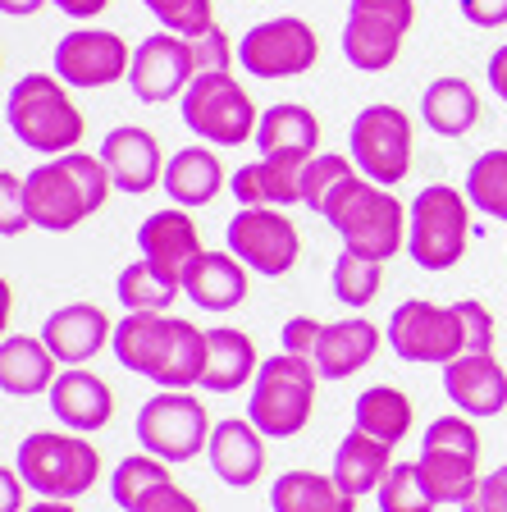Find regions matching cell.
Here are the masks:
<instances>
[{"label": "cell", "instance_id": "obj_1", "mask_svg": "<svg viewBox=\"0 0 507 512\" xmlns=\"http://www.w3.org/2000/svg\"><path fill=\"white\" fill-rule=\"evenodd\" d=\"M110 352L124 371L156 380L160 389H197L206 375V330L169 311H124Z\"/></svg>", "mask_w": 507, "mask_h": 512}, {"label": "cell", "instance_id": "obj_2", "mask_svg": "<svg viewBox=\"0 0 507 512\" xmlns=\"http://www.w3.org/2000/svg\"><path fill=\"white\" fill-rule=\"evenodd\" d=\"M110 179L106 160L87 156V151H69V156H51L23 179V202H28V220L46 234H69L87 215H96L110 202Z\"/></svg>", "mask_w": 507, "mask_h": 512}, {"label": "cell", "instance_id": "obj_3", "mask_svg": "<svg viewBox=\"0 0 507 512\" xmlns=\"http://www.w3.org/2000/svg\"><path fill=\"white\" fill-rule=\"evenodd\" d=\"M5 124L28 151L42 156H69L83 147L87 119L69 96V83L55 74H23L5 96Z\"/></svg>", "mask_w": 507, "mask_h": 512}, {"label": "cell", "instance_id": "obj_4", "mask_svg": "<svg viewBox=\"0 0 507 512\" xmlns=\"http://www.w3.org/2000/svg\"><path fill=\"white\" fill-rule=\"evenodd\" d=\"M320 220H329L348 252L370 256V261H389L407 247V206L393 197V188L370 183L366 174L343 183Z\"/></svg>", "mask_w": 507, "mask_h": 512}, {"label": "cell", "instance_id": "obj_5", "mask_svg": "<svg viewBox=\"0 0 507 512\" xmlns=\"http://www.w3.org/2000/svg\"><path fill=\"white\" fill-rule=\"evenodd\" d=\"M316 384H320V371L311 357H297V352H284V348L275 357H265L252 380V398H247L252 426L265 439L302 435L311 412H316Z\"/></svg>", "mask_w": 507, "mask_h": 512}, {"label": "cell", "instance_id": "obj_6", "mask_svg": "<svg viewBox=\"0 0 507 512\" xmlns=\"http://www.w3.org/2000/svg\"><path fill=\"white\" fill-rule=\"evenodd\" d=\"M471 211L466 192L453 183H430L407 206V256L430 275H444L466 256L471 243Z\"/></svg>", "mask_w": 507, "mask_h": 512}, {"label": "cell", "instance_id": "obj_7", "mask_svg": "<svg viewBox=\"0 0 507 512\" xmlns=\"http://www.w3.org/2000/svg\"><path fill=\"white\" fill-rule=\"evenodd\" d=\"M14 471L23 476L28 490H37L42 499H69L87 494L101 476V453L92 439H78L74 430H32L28 439H19L14 448Z\"/></svg>", "mask_w": 507, "mask_h": 512}, {"label": "cell", "instance_id": "obj_8", "mask_svg": "<svg viewBox=\"0 0 507 512\" xmlns=\"http://www.w3.org/2000/svg\"><path fill=\"white\" fill-rule=\"evenodd\" d=\"M421 471L439 508H466L480 490V430L471 416H434L421 435Z\"/></svg>", "mask_w": 507, "mask_h": 512}, {"label": "cell", "instance_id": "obj_9", "mask_svg": "<svg viewBox=\"0 0 507 512\" xmlns=\"http://www.w3.org/2000/svg\"><path fill=\"white\" fill-rule=\"evenodd\" d=\"M179 101L188 133L206 147H243L247 138H256V101L233 74H197Z\"/></svg>", "mask_w": 507, "mask_h": 512}, {"label": "cell", "instance_id": "obj_10", "mask_svg": "<svg viewBox=\"0 0 507 512\" xmlns=\"http://www.w3.org/2000/svg\"><path fill=\"white\" fill-rule=\"evenodd\" d=\"M389 348L407 366H448L466 352V325L457 302H425L407 298L389 316Z\"/></svg>", "mask_w": 507, "mask_h": 512}, {"label": "cell", "instance_id": "obj_11", "mask_svg": "<svg viewBox=\"0 0 507 512\" xmlns=\"http://www.w3.org/2000/svg\"><path fill=\"white\" fill-rule=\"evenodd\" d=\"M211 416L206 403H197L192 389H160L138 407V444L142 453H156L169 467L192 462L211 444Z\"/></svg>", "mask_w": 507, "mask_h": 512}, {"label": "cell", "instance_id": "obj_12", "mask_svg": "<svg viewBox=\"0 0 507 512\" xmlns=\"http://www.w3.org/2000/svg\"><path fill=\"white\" fill-rule=\"evenodd\" d=\"M412 151H416V128L407 119V110L398 106H375L357 110L348 128V156L357 160V170L380 188H393L412 174Z\"/></svg>", "mask_w": 507, "mask_h": 512}, {"label": "cell", "instance_id": "obj_13", "mask_svg": "<svg viewBox=\"0 0 507 512\" xmlns=\"http://www.w3.org/2000/svg\"><path fill=\"white\" fill-rule=\"evenodd\" d=\"M320 60V37L307 19L297 14H279V19L252 23L247 37L238 42V64H243L252 78H302L311 74Z\"/></svg>", "mask_w": 507, "mask_h": 512}, {"label": "cell", "instance_id": "obj_14", "mask_svg": "<svg viewBox=\"0 0 507 512\" xmlns=\"http://www.w3.org/2000/svg\"><path fill=\"white\" fill-rule=\"evenodd\" d=\"M224 243H229V252L252 275H265V279L288 275L297 266V256H302L297 224L284 211H275V206H238V215L224 229Z\"/></svg>", "mask_w": 507, "mask_h": 512}, {"label": "cell", "instance_id": "obj_15", "mask_svg": "<svg viewBox=\"0 0 507 512\" xmlns=\"http://www.w3.org/2000/svg\"><path fill=\"white\" fill-rule=\"evenodd\" d=\"M197 74H201V64H197L192 37H179V32L160 28V32H151V37H142L138 51H133L128 87H133V96H138L142 106H165V101L188 92Z\"/></svg>", "mask_w": 507, "mask_h": 512}, {"label": "cell", "instance_id": "obj_16", "mask_svg": "<svg viewBox=\"0 0 507 512\" xmlns=\"http://www.w3.org/2000/svg\"><path fill=\"white\" fill-rule=\"evenodd\" d=\"M128 69H133V51L110 28H74L55 42V78L69 87L92 92V87H110L119 78L128 83Z\"/></svg>", "mask_w": 507, "mask_h": 512}, {"label": "cell", "instance_id": "obj_17", "mask_svg": "<svg viewBox=\"0 0 507 512\" xmlns=\"http://www.w3.org/2000/svg\"><path fill=\"white\" fill-rule=\"evenodd\" d=\"M444 394L471 421L507 412V371L494 352H462L444 366Z\"/></svg>", "mask_w": 507, "mask_h": 512}, {"label": "cell", "instance_id": "obj_18", "mask_svg": "<svg viewBox=\"0 0 507 512\" xmlns=\"http://www.w3.org/2000/svg\"><path fill=\"white\" fill-rule=\"evenodd\" d=\"M101 160H106L115 188L128 192V197H142V192L160 188V179H165L160 138L151 128H138V124L110 128L106 138H101Z\"/></svg>", "mask_w": 507, "mask_h": 512}, {"label": "cell", "instance_id": "obj_19", "mask_svg": "<svg viewBox=\"0 0 507 512\" xmlns=\"http://www.w3.org/2000/svg\"><path fill=\"white\" fill-rule=\"evenodd\" d=\"M138 252L142 261L160 270V275L179 279L188 275V266L197 261L206 247H201V234H197V220L188 215V206H174L169 202L165 211H151L147 220L138 224Z\"/></svg>", "mask_w": 507, "mask_h": 512}, {"label": "cell", "instance_id": "obj_20", "mask_svg": "<svg viewBox=\"0 0 507 512\" xmlns=\"http://www.w3.org/2000/svg\"><path fill=\"white\" fill-rule=\"evenodd\" d=\"M115 339V325L96 302H64L42 320V343L60 366H83Z\"/></svg>", "mask_w": 507, "mask_h": 512}, {"label": "cell", "instance_id": "obj_21", "mask_svg": "<svg viewBox=\"0 0 507 512\" xmlns=\"http://www.w3.org/2000/svg\"><path fill=\"white\" fill-rule=\"evenodd\" d=\"M46 398H51L55 421H60L64 430H74V435H96V430H106L110 416H115V389H110L101 375L83 371V366H64Z\"/></svg>", "mask_w": 507, "mask_h": 512}, {"label": "cell", "instance_id": "obj_22", "mask_svg": "<svg viewBox=\"0 0 507 512\" xmlns=\"http://www.w3.org/2000/svg\"><path fill=\"white\" fill-rule=\"evenodd\" d=\"M206 458L229 490H252L265 476V435L252 426V416H224L211 430Z\"/></svg>", "mask_w": 507, "mask_h": 512}, {"label": "cell", "instance_id": "obj_23", "mask_svg": "<svg viewBox=\"0 0 507 512\" xmlns=\"http://www.w3.org/2000/svg\"><path fill=\"white\" fill-rule=\"evenodd\" d=\"M384 334L380 325H370L366 316H343V320H329L320 330V343L311 352L320 380H352L357 371H366L380 352Z\"/></svg>", "mask_w": 507, "mask_h": 512}, {"label": "cell", "instance_id": "obj_24", "mask_svg": "<svg viewBox=\"0 0 507 512\" xmlns=\"http://www.w3.org/2000/svg\"><path fill=\"white\" fill-rule=\"evenodd\" d=\"M183 298L192 307L224 316L247 302V266L233 252H201L183 275Z\"/></svg>", "mask_w": 507, "mask_h": 512}, {"label": "cell", "instance_id": "obj_25", "mask_svg": "<svg viewBox=\"0 0 507 512\" xmlns=\"http://www.w3.org/2000/svg\"><path fill=\"white\" fill-rule=\"evenodd\" d=\"M302 165L307 160L261 156L229 174V192L238 197V206H275V211L302 206Z\"/></svg>", "mask_w": 507, "mask_h": 512}, {"label": "cell", "instance_id": "obj_26", "mask_svg": "<svg viewBox=\"0 0 507 512\" xmlns=\"http://www.w3.org/2000/svg\"><path fill=\"white\" fill-rule=\"evenodd\" d=\"M60 380V362L55 352L28 334H5L0 343V389L10 398H37V394H51V384Z\"/></svg>", "mask_w": 507, "mask_h": 512}, {"label": "cell", "instance_id": "obj_27", "mask_svg": "<svg viewBox=\"0 0 507 512\" xmlns=\"http://www.w3.org/2000/svg\"><path fill=\"white\" fill-rule=\"evenodd\" d=\"M229 174H224V160L215 156L211 147H183L174 151V156L165 160V179H160V188L169 192V202L174 206H206L215 202L224 188H229Z\"/></svg>", "mask_w": 507, "mask_h": 512}, {"label": "cell", "instance_id": "obj_28", "mask_svg": "<svg viewBox=\"0 0 507 512\" xmlns=\"http://www.w3.org/2000/svg\"><path fill=\"white\" fill-rule=\"evenodd\" d=\"M256 147H261V156L311 160L320 151V119H316V110H307L302 101H279V106L261 110V124H256Z\"/></svg>", "mask_w": 507, "mask_h": 512}, {"label": "cell", "instance_id": "obj_29", "mask_svg": "<svg viewBox=\"0 0 507 512\" xmlns=\"http://www.w3.org/2000/svg\"><path fill=\"white\" fill-rule=\"evenodd\" d=\"M261 357H256L252 334L243 330H206V375L201 389L211 394H238L247 380H256Z\"/></svg>", "mask_w": 507, "mask_h": 512}, {"label": "cell", "instance_id": "obj_30", "mask_svg": "<svg viewBox=\"0 0 507 512\" xmlns=\"http://www.w3.org/2000/svg\"><path fill=\"white\" fill-rule=\"evenodd\" d=\"M421 119L439 138H466L480 124V92L466 78H434L421 92Z\"/></svg>", "mask_w": 507, "mask_h": 512}, {"label": "cell", "instance_id": "obj_31", "mask_svg": "<svg viewBox=\"0 0 507 512\" xmlns=\"http://www.w3.org/2000/svg\"><path fill=\"white\" fill-rule=\"evenodd\" d=\"M412 421H416L412 398L393 389V384H370L352 403V430H366L370 439H380L389 448L412 435Z\"/></svg>", "mask_w": 507, "mask_h": 512}, {"label": "cell", "instance_id": "obj_32", "mask_svg": "<svg viewBox=\"0 0 507 512\" xmlns=\"http://www.w3.org/2000/svg\"><path fill=\"white\" fill-rule=\"evenodd\" d=\"M270 508L275 512H357V499H352L334 476H320V471H284L270 485Z\"/></svg>", "mask_w": 507, "mask_h": 512}, {"label": "cell", "instance_id": "obj_33", "mask_svg": "<svg viewBox=\"0 0 507 512\" xmlns=\"http://www.w3.org/2000/svg\"><path fill=\"white\" fill-rule=\"evenodd\" d=\"M389 467H393V448L380 444V439H370L366 430H352V435L338 444L334 471H329V476H334L352 499H361V494L380 490L384 476H389Z\"/></svg>", "mask_w": 507, "mask_h": 512}, {"label": "cell", "instance_id": "obj_34", "mask_svg": "<svg viewBox=\"0 0 507 512\" xmlns=\"http://www.w3.org/2000/svg\"><path fill=\"white\" fill-rule=\"evenodd\" d=\"M402 37L407 32L398 23L370 19V14H348V23H343V60L352 69H361V74H384L402 55Z\"/></svg>", "mask_w": 507, "mask_h": 512}, {"label": "cell", "instance_id": "obj_35", "mask_svg": "<svg viewBox=\"0 0 507 512\" xmlns=\"http://www.w3.org/2000/svg\"><path fill=\"white\" fill-rule=\"evenodd\" d=\"M466 202L489 220H507V147H489L466 170Z\"/></svg>", "mask_w": 507, "mask_h": 512}, {"label": "cell", "instance_id": "obj_36", "mask_svg": "<svg viewBox=\"0 0 507 512\" xmlns=\"http://www.w3.org/2000/svg\"><path fill=\"white\" fill-rule=\"evenodd\" d=\"M179 293H183L179 279L160 275L151 261H133V266H124L115 279V298L124 302V311H165Z\"/></svg>", "mask_w": 507, "mask_h": 512}, {"label": "cell", "instance_id": "obj_37", "mask_svg": "<svg viewBox=\"0 0 507 512\" xmlns=\"http://www.w3.org/2000/svg\"><path fill=\"white\" fill-rule=\"evenodd\" d=\"M357 160L352 156H338V151H316V156L302 165V206L316 215H325V206L334 202V192L343 183L357 179Z\"/></svg>", "mask_w": 507, "mask_h": 512}, {"label": "cell", "instance_id": "obj_38", "mask_svg": "<svg viewBox=\"0 0 507 512\" xmlns=\"http://www.w3.org/2000/svg\"><path fill=\"white\" fill-rule=\"evenodd\" d=\"M329 284H334V298L343 302V307H370V302L380 298V284H384V261H370V256H357L343 247V256L334 261V275H329Z\"/></svg>", "mask_w": 507, "mask_h": 512}, {"label": "cell", "instance_id": "obj_39", "mask_svg": "<svg viewBox=\"0 0 507 512\" xmlns=\"http://www.w3.org/2000/svg\"><path fill=\"white\" fill-rule=\"evenodd\" d=\"M165 480H169L165 458H156V453H128V458L115 467V476H110V499H115L124 512H133L156 485H165Z\"/></svg>", "mask_w": 507, "mask_h": 512}, {"label": "cell", "instance_id": "obj_40", "mask_svg": "<svg viewBox=\"0 0 507 512\" xmlns=\"http://www.w3.org/2000/svg\"><path fill=\"white\" fill-rule=\"evenodd\" d=\"M375 503H380V512H434L439 508L430 485H425L421 462H393L384 485L375 490Z\"/></svg>", "mask_w": 507, "mask_h": 512}, {"label": "cell", "instance_id": "obj_41", "mask_svg": "<svg viewBox=\"0 0 507 512\" xmlns=\"http://www.w3.org/2000/svg\"><path fill=\"white\" fill-rule=\"evenodd\" d=\"M160 19V28L179 32V37H201L215 28V0H142Z\"/></svg>", "mask_w": 507, "mask_h": 512}, {"label": "cell", "instance_id": "obj_42", "mask_svg": "<svg viewBox=\"0 0 507 512\" xmlns=\"http://www.w3.org/2000/svg\"><path fill=\"white\" fill-rule=\"evenodd\" d=\"M462 325H466V352H494L498 339V325H494V311L476 298H462Z\"/></svg>", "mask_w": 507, "mask_h": 512}, {"label": "cell", "instance_id": "obj_43", "mask_svg": "<svg viewBox=\"0 0 507 512\" xmlns=\"http://www.w3.org/2000/svg\"><path fill=\"white\" fill-rule=\"evenodd\" d=\"M192 46H197V64H201V74H229L233 55H238V46H229V37H224L220 23H215L211 32H201V37H192Z\"/></svg>", "mask_w": 507, "mask_h": 512}, {"label": "cell", "instance_id": "obj_44", "mask_svg": "<svg viewBox=\"0 0 507 512\" xmlns=\"http://www.w3.org/2000/svg\"><path fill=\"white\" fill-rule=\"evenodd\" d=\"M348 14H370V19L398 23L402 32H412V23H416V0H352Z\"/></svg>", "mask_w": 507, "mask_h": 512}, {"label": "cell", "instance_id": "obj_45", "mask_svg": "<svg viewBox=\"0 0 507 512\" xmlns=\"http://www.w3.org/2000/svg\"><path fill=\"white\" fill-rule=\"evenodd\" d=\"M320 320H311V316H288L284 320V330H279V343H284V352H297V357H311L316 352V343H320Z\"/></svg>", "mask_w": 507, "mask_h": 512}, {"label": "cell", "instance_id": "obj_46", "mask_svg": "<svg viewBox=\"0 0 507 512\" xmlns=\"http://www.w3.org/2000/svg\"><path fill=\"white\" fill-rule=\"evenodd\" d=\"M133 512H201V503L192 499L188 490H179L174 480H165V485H156Z\"/></svg>", "mask_w": 507, "mask_h": 512}, {"label": "cell", "instance_id": "obj_47", "mask_svg": "<svg viewBox=\"0 0 507 512\" xmlns=\"http://www.w3.org/2000/svg\"><path fill=\"white\" fill-rule=\"evenodd\" d=\"M462 512H507V462H503V467H494L485 480H480L476 499L466 503Z\"/></svg>", "mask_w": 507, "mask_h": 512}, {"label": "cell", "instance_id": "obj_48", "mask_svg": "<svg viewBox=\"0 0 507 512\" xmlns=\"http://www.w3.org/2000/svg\"><path fill=\"white\" fill-rule=\"evenodd\" d=\"M0 192H5V234L14 238L23 224H32L28 220V202H23V179L5 170V174H0Z\"/></svg>", "mask_w": 507, "mask_h": 512}, {"label": "cell", "instance_id": "obj_49", "mask_svg": "<svg viewBox=\"0 0 507 512\" xmlns=\"http://www.w3.org/2000/svg\"><path fill=\"white\" fill-rule=\"evenodd\" d=\"M457 10L471 28H503L507 23V0H457Z\"/></svg>", "mask_w": 507, "mask_h": 512}, {"label": "cell", "instance_id": "obj_50", "mask_svg": "<svg viewBox=\"0 0 507 512\" xmlns=\"http://www.w3.org/2000/svg\"><path fill=\"white\" fill-rule=\"evenodd\" d=\"M485 78H489V87H494V96L507 106V42L498 46L494 55H489V64H485Z\"/></svg>", "mask_w": 507, "mask_h": 512}, {"label": "cell", "instance_id": "obj_51", "mask_svg": "<svg viewBox=\"0 0 507 512\" xmlns=\"http://www.w3.org/2000/svg\"><path fill=\"white\" fill-rule=\"evenodd\" d=\"M51 5L69 19H96L101 10H110V0H51Z\"/></svg>", "mask_w": 507, "mask_h": 512}, {"label": "cell", "instance_id": "obj_52", "mask_svg": "<svg viewBox=\"0 0 507 512\" xmlns=\"http://www.w3.org/2000/svg\"><path fill=\"white\" fill-rule=\"evenodd\" d=\"M0 476H5V512H23V476L14 467Z\"/></svg>", "mask_w": 507, "mask_h": 512}, {"label": "cell", "instance_id": "obj_53", "mask_svg": "<svg viewBox=\"0 0 507 512\" xmlns=\"http://www.w3.org/2000/svg\"><path fill=\"white\" fill-rule=\"evenodd\" d=\"M42 5H51V0H0V10L10 14V19H28V14H37Z\"/></svg>", "mask_w": 507, "mask_h": 512}, {"label": "cell", "instance_id": "obj_54", "mask_svg": "<svg viewBox=\"0 0 507 512\" xmlns=\"http://www.w3.org/2000/svg\"><path fill=\"white\" fill-rule=\"evenodd\" d=\"M23 512H78V508L69 499H37V503H28Z\"/></svg>", "mask_w": 507, "mask_h": 512}]
</instances>
